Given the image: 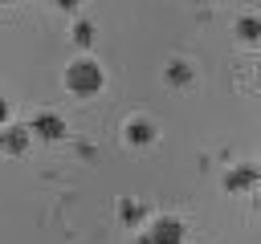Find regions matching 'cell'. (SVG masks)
<instances>
[{
    "label": "cell",
    "mask_w": 261,
    "mask_h": 244,
    "mask_svg": "<svg viewBox=\"0 0 261 244\" xmlns=\"http://www.w3.org/2000/svg\"><path fill=\"white\" fill-rule=\"evenodd\" d=\"M102 85V73H98V65H90V61H77L73 69H69V89L73 94H90V89H98Z\"/></svg>",
    "instance_id": "cell-1"
},
{
    "label": "cell",
    "mask_w": 261,
    "mask_h": 244,
    "mask_svg": "<svg viewBox=\"0 0 261 244\" xmlns=\"http://www.w3.org/2000/svg\"><path fill=\"white\" fill-rule=\"evenodd\" d=\"M179 236H184V228H179L175 220H159V224H155V232H151V240H155V244H179Z\"/></svg>",
    "instance_id": "cell-2"
},
{
    "label": "cell",
    "mask_w": 261,
    "mask_h": 244,
    "mask_svg": "<svg viewBox=\"0 0 261 244\" xmlns=\"http://www.w3.org/2000/svg\"><path fill=\"white\" fill-rule=\"evenodd\" d=\"M33 130H37L41 138H57V134H61V122H57L53 114H45V118H37V126H33Z\"/></svg>",
    "instance_id": "cell-3"
},
{
    "label": "cell",
    "mask_w": 261,
    "mask_h": 244,
    "mask_svg": "<svg viewBox=\"0 0 261 244\" xmlns=\"http://www.w3.org/2000/svg\"><path fill=\"white\" fill-rule=\"evenodd\" d=\"M257 37H261V20L245 16V20H241V41H257Z\"/></svg>",
    "instance_id": "cell-4"
},
{
    "label": "cell",
    "mask_w": 261,
    "mask_h": 244,
    "mask_svg": "<svg viewBox=\"0 0 261 244\" xmlns=\"http://www.w3.org/2000/svg\"><path fill=\"white\" fill-rule=\"evenodd\" d=\"M126 130H130V138H139V142H143V138H151V130H147L143 122H135V126H126Z\"/></svg>",
    "instance_id": "cell-5"
},
{
    "label": "cell",
    "mask_w": 261,
    "mask_h": 244,
    "mask_svg": "<svg viewBox=\"0 0 261 244\" xmlns=\"http://www.w3.org/2000/svg\"><path fill=\"white\" fill-rule=\"evenodd\" d=\"M73 37H77V45H90V24H77Z\"/></svg>",
    "instance_id": "cell-6"
},
{
    "label": "cell",
    "mask_w": 261,
    "mask_h": 244,
    "mask_svg": "<svg viewBox=\"0 0 261 244\" xmlns=\"http://www.w3.org/2000/svg\"><path fill=\"white\" fill-rule=\"evenodd\" d=\"M245 183H249V171H237V175L228 179V187H245Z\"/></svg>",
    "instance_id": "cell-7"
},
{
    "label": "cell",
    "mask_w": 261,
    "mask_h": 244,
    "mask_svg": "<svg viewBox=\"0 0 261 244\" xmlns=\"http://www.w3.org/2000/svg\"><path fill=\"white\" fill-rule=\"evenodd\" d=\"M57 4H61V8H73V4H77V0H57Z\"/></svg>",
    "instance_id": "cell-8"
},
{
    "label": "cell",
    "mask_w": 261,
    "mask_h": 244,
    "mask_svg": "<svg viewBox=\"0 0 261 244\" xmlns=\"http://www.w3.org/2000/svg\"><path fill=\"white\" fill-rule=\"evenodd\" d=\"M0 122H4V102H0Z\"/></svg>",
    "instance_id": "cell-9"
},
{
    "label": "cell",
    "mask_w": 261,
    "mask_h": 244,
    "mask_svg": "<svg viewBox=\"0 0 261 244\" xmlns=\"http://www.w3.org/2000/svg\"><path fill=\"white\" fill-rule=\"evenodd\" d=\"M139 244H155V240H139Z\"/></svg>",
    "instance_id": "cell-10"
}]
</instances>
